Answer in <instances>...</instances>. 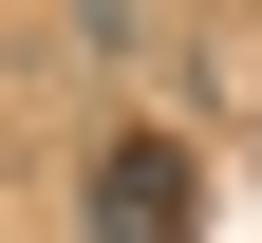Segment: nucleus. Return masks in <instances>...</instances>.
Instances as JSON below:
<instances>
[{"mask_svg":"<svg viewBox=\"0 0 262 243\" xmlns=\"http://www.w3.org/2000/svg\"><path fill=\"white\" fill-rule=\"evenodd\" d=\"M75 225L94 243H206V150L187 131H113L94 187H75Z\"/></svg>","mask_w":262,"mask_h":243,"instance_id":"f257e3e1","label":"nucleus"},{"mask_svg":"<svg viewBox=\"0 0 262 243\" xmlns=\"http://www.w3.org/2000/svg\"><path fill=\"white\" fill-rule=\"evenodd\" d=\"M75 56H150V0H75Z\"/></svg>","mask_w":262,"mask_h":243,"instance_id":"f03ea898","label":"nucleus"}]
</instances>
